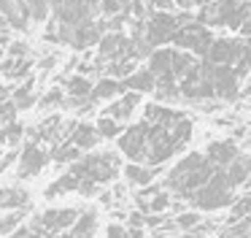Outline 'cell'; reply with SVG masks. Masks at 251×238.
Listing matches in <instances>:
<instances>
[{"label":"cell","instance_id":"cell-8","mask_svg":"<svg viewBox=\"0 0 251 238\" xmlns=\"http://www.w3.org/2000/svg\"><path fill=\"white\" fill-rule=\"evenodd\" d=\"M213 38H216L213 30L197 25V22H186V25H181L178 30H176V35L170 38V43H173V49L189 52L192 57H205V52H208Z\"/></svg>","mask_w":251,"mask_h":238},{"label":"cell","instance_id":"cell-18","mask_svg":"<svg viewBox=\"0 0 251 238\" xmlns=\"http://www.w3.org/2000/svg\"><path fill=\"white\" fill-rule=\"evenodd\" d=\"M68 230L71 233L65 238H92L95 230H98V214L95 211H84V214H78V219Z\"/></svg>","mask_w":251,"mask_h":238},{"label":"cell","instance_id":"cell-23","mask_svg":"<svg viewBox=\"0 0 251 238\" xmlns=\"http://www.w3.org/2000/svg\"><path fill=\"white\" fill-rule=\"evenodd\" d=\"M27 203V192L19 187H6L0 189V208H22Z\"/></svg>","mask_w":251,"mask_h":238},{"label":"cell","instance_id":"cell-29","mask_svg":"<svg viewBox=\"0 0 251 238\" xmlns=\"http://www.w3.org/2000/svg\"><path fill=\"white\" fill-rule=\"evenodd\" d=\"M22 216H25V211H14V214L3 216V219H0V236H8V233L17 230L19 222H22Z\"/></svg>","mask_w":251,"mask_h":238},{"label":"cell","instance_id":"cell-1","mask_svg":"<svg viewBox=\"0 0 251 238\" xmlns=\"http://www.w3.org/2000/svg\"><path fill=\"white\" fill-rule=\"evenodd\" d=\"M192 138V119L184 117L173 124H151L141 119L138 124L122 130L119 135V149L127 160L135 165L159 168L165 160L178 154Z\"/></svg>","mask_w":251,"mask_h":238},{"label":"cell","instance_id":"cell-36","mask_svg":"<svg viewBox=\"0 0 251 238\" xmlns=\"http://www.w3.org/2000/svg\"><path fill=\"white\" fill-rule=\"evenodd\" d=\"M205 236V225H197V227H192V233H184V236H178V238H202Z\"/></svg>","mask_w":251,"mask_h":238},{"label":"cell","instance_id":"cell-38","mask_svg":"<svg viewBox=\"0 0 251 238\" xmlns=\"http://www.w3.org/2000/svg\"><path fill=\"white\" fill-rule=\"evenodd\" d=\"M130 227H143V214L141 211H132L130 214Z\"/></svg>","mask_w":251,"mask_h":238},{"label":"cell","instance_id":"cell-25","mask_svg":"<svg viewBox=\"0 0 251 238\" xmlns=\"http://www.w3.org/2000/svg\"><path fill=\"white\" fill-rule=\"evenodd\" d=\"M143 208H141V214H146V211H154V214H162L165 208L170 206V192L168 189H159L157 195H154L151 200H143Z\"/></svg>","mask_w":251,"mask_h":238},{"label":"cell","instance_id":"cell-9","mask_svg":"<svg viewBox=\"0 0 251 238\" xmlns=\"http://www.w3.org/2000/svg\"><path fill=\"white\" fill-rule=\"evenodd\" d=\"M243 57H249V41H243V38H213L202 60L211 65H227V68H232Z\"/></svg>","mask_w":251,"mask_h":238},{"label":"cell","instance_id":"cell-39","mask_svg":"<svg viewBox=\"0 0 251 238\" xmlns=\"http://www.w3.org/2000/svg\"><path fill=\"white\" fill-rule=\"evenodd\" d=\"M243 135H246V124H240V127H235V130H232V135H229V138L235 141V138H243Z\"/></svg>","mask_w":251,"mask_h":238},{"label":"cell","instance_id":"cell-30","mask_svg":"<svg viewBox=\"0 0 251 238\" xmlns=\"http://www.w3.org/2000/svg\"><path fill=\"white\" fill-rule=\"evenodd\" d=\"M249 206H251L249 195H243V198H240L238 203H232V214H229V225H232V222H240V219H246V216H249Z\"/></svg>","mask_w":251,"mask_h":238},{"label":"cell","instance_id":"cell-4","mask_svg":"<svg viewBox=\"0 0 251 238\" xmlns=\"http://www.w3.org/2000/svg\"><path fill=\"white\" fill-rule=\"evenodd\" d=\"M246 19H249V3H238V0H211V3H202L195 14V22L208 30L211 27L238 30Z\"/></svg>","mask_w":251,"mask_h":238},{"label":"cell","instance_id":"cell-14","mask_svg":"<svg viewBox=\"0 0 251 238\" xmlns=\"http://www.w3.org/2000/svg\"><path fill=\"white\" fill-rule=\"evenodd\" d=\"M65 144L68 146H76L78 151H84V149H92L95 144H100V135H98V130H95V124L76 122L71 127V133H68Z\"/></svg>","mask_w":251,"mask_h":238},{"label":"cell","instance_id":"cell-10","mask_svg":"<svg viewBox=\"0 0 251 238\" xmlns=\"http://www.w3.org/2000/svg\"><path fill=\"white\" fill-rule=\"evenodd\" d=\"M76 219H78V208H46L38 216V227L44 236H57V233L68 230Z\"/></svg>","mask_w":251,"mask_h":238},{"label":"cell","instance_id":"cell-6","mask_svg":"<svg viewBox=\"0 0 251 238\" xmlns=\"http://www.w3.org/2000/svg\"><path fill=\"white\" fill-rule=\"evenodd\" d=\"M49 8L60 27H78L98 16V0H49Z\"/></svg>","mask_w":251,"mask_h":238},{"label":"cell","instance_id":"cell-42","mask_svg":"<svg viewBox=\"0 0 251 238\" xmlns=\"http://www.w3.org/2000/svg\"><path fill=\"white\" fill-rule=\"evenodd\" d=\"M0 127H3V124H0Z\"/></svg>","mask_w":251,"mask_h":238},{"label":"cell","instance_id":"cell-13","mask_svg":"<svg viewBox=\"0 0 251 238\" xmlns=\"http://www.w3.org/2000/svg\"><path fill=\"white\" fill-rule=\"evenodd\" d=\"M238 154H240V146L235 144L232 138L213 141V144H208V149H205V160L211 162L213 168H227Z\"/></svg>","mask_w":251,"mask_h":238},{"label":"cell","instance_id":"cell-27","mask_svg":"<svg viewBox=\"0 0 251 238\" xmlns=\"http://www.w3.org/2000/svg\"><path fill=\"white\" fill-rule=\"evenodd\" d=\"M62 100H65V92H62V87H51L49 92H46L44 97L38 100V108H51V106H62Z\"/></svg>","mask_w":251,"mask_h":238},{"label":"cell","instance_id":"cell-24","mask_svg":"<svg viewBox=\"0 0 251 238\" xmlns=\"http://www.w3.org/2000/svg\"><path fill=\"white\" fill-rule=\"evenodd\" d=\"M95 130H98V135L100 138H119L122 135V130H125V124L122 122H116V119H111V117H100L98 122H95Z\"/></svg>","mask_w":251,"mask_h":238},{"label":"cell","instance_id":"cell-20","mask_svg":"<svg viewBox=\"0 0 251 238\" xmlns=\"http://www.w3.org/2000/svg\"><path fill=\"white\" fill-rule=\"evenodd\" d=\"M159 168H149V165H135V162H130V165H125V176L130 184H135V187H149V184L157 178Z\"/></svg>","mask_w":251,"mask_h":238},{"label":"cell","instance_id":"cell-12","mask_svg":"<svg viewBox=\"0 0 251 238\" xmlns=\"http://www.w3.org/2000/svg\"><path fill=\"white\" fill-rule=\"evenodd\" d=\"M141 100H143V95H138V92H122L119 100L108 103V108L103 111V117H111V119H116V122L125 124L127 119H132V114H135L138 106H141Z\"/></svg>","mask_w":251,"mask_h":238},{"label":"cell","instance_id":"cell-28","mask_svg":"<svg viewBox=\"0 0 251 238\" xmlns=\"http://www.w3.org/2000/svg\"><path fill=\"white\" fill-rule=\"evenodd\" d=\"M200 214H195V211H181L178 216H176V222L173 225L178 227V230H192V227H197L200 225Z\"/></svg>","mask_w":251,"mask_h":238},{"label":"cell","instance_id":"cell-37","mask_svg":"<svg viewBox=\"0 0 251 238\" xmlns=\"http://www.w3.org/2000/svg\"><path fill=\"white\" fill-rule=\"evenodd\" d=\"M17 157H19V154H17V151H14V149H11V151H6V157L0 160V171H6V168L11 165V162L17 160Z\"/></svg>","mask_w":251,"mask_h":238},{"label":"cell","instance_id":"cell-7","mask_svg":"<svg viewBox=\"0 0 251 238\" xmlns=\"http://www.w3.org/2000/svg\"><path fill=\"white\" fill-rule=\"evenodd\" d=\"M178 27L181 25L176 19V11L173 14H168V11H149L146 22H143V41H146L149 49L168 46Z\"/></svg>","mask_w":251,"mask_h":238},{"label":"cell","instance_id":"cell-17","mask_svg":"<svg viewBox=\"0 0 251 238\" xmlns=\"http://www.w3.org/2000/svg\"><path fill=\"white\" fill-rule=\"evenodd\" d=\"M14 5L27 22H46L49 16V0H14Z\"/></svg>","mask_w":251,"mask_h":238},{"label":"cell","instance_id":"cell-11","mask_svg":"<svg viewBox=\"0 0 251 238\" xmlns=\"http://www.w3.org/2000/svg\"><path fill=\"white\" fill-rule=\"evenodd\" d=\"M46 162H49V154H46L35 141H30V144L22 146V154H19V176L22 178L38 176Z\"/></svg>","mask_w":251,"mask_h":238},{"label":"cell","instance_id":"cell-40","mask_svg":"<svg viewBox=\"0 0 251 238\" xmlns=\"http://www.w3.org/2000/svg\"><path fill=\"white\" fill-rule=\"evenodd\" d=\"M8 95H11V89H8L6 84H0V103H3V100H8Z\"/></svg>","mask_w":251,"mask_h":238},{"label":"cell","instance_id":"cell-26","mask_svg":"<svg viewBox=\"0 0 251 238\" xmlns=\"http://www.w3.org/2000/svg\"><path fill=\"white\" fill-rule=\"evenodd\" d=\"M54 160L60 162V165H65V162H78V160H81V151H78L76 146L62 144L60 149H54Z\"/></svg>","mask_w":251,"mask_h":238},{"label":"cell","instance_id":"cell-15","mask_svg":"<svg viewBox=\"0 0 251 238\" xmlns=\"http://www.w3.org/2000/svg\"><path fill=\"white\" fill-rule=\"evenodd\" d=\"M154 76L149 73L146 68H135L127 79H122V87L125 92H138V95H146V92H154Z\"/></svg>","mask_w":251,"mask_h":238},{"label":"cell","instance_id":"cell-19","mask_svg":"<svg viewBox=\"0 0 251 238\" xmlns=\"http://www.w3.org/2000/svg\"><path fill=\"white\" fill-rule=\"evenodd\" d=\"M197 62H200V60L192 57L189 52H181V49H173V46H170V70H173L176 81L184 79V76L189 73V70L195 68Z\"/></svg>","mask_w":251,"mask_h":238},{"label":"cell","instance_id":"cell-3","mask_svg":"<svg viewBox=\"0 0 251 238\" xmlns=\"http://www.w3.org/2000/svg\"><path fill=\"white\" fill-rule=\"evenodd\" d=\"M122 171V162L114 151H100V154H89V157H81L76 165L71 168L68 173H73L78 181V192L81 195H95L98 192V184H105V181H114Z\"/></svg>","mask_w":251,"mask_h":238},{"label":"cell","instance_id":"cell-31","mask_svg":"<svg viewBox=\"0 0 251 238\" xmlns=\"http://www.w3.org/2000/svg\"><path fill=\"white\" fill-rule=\"evenodd\" d=\"M27 52H30L27 41H11L6 46V57H11V60H27Z\"/></svg>","mask_w":251,"mask_h":238},{"label":"cell","instance_id":"cell-22","mask_svg":"<svg viewBox=\"0 0 251 238\" xmlns=\"http://www.w3.org/2000/svg\"><path fill=\"white\" fill-rule=\"evenodd\" d=\"M65 97H73V100H87L89 92H92V81L87 76H68L65 79V87H62Z\"/></svg>","mask_w":251,"mask_h":238},{"label":"cell","instance_id":"cell-32","mask_svg":"<svg viewBox=\"0 0 251 238\" xmlns=\"http://www.w3.org/2000/svg\"><path fill=\"white\" fill-rule=\"evenodd\" d=\"M41 236H44V233H41L38 219H35V222H30V225H25V227H17L8 238H41Z\"/></svg>","mask_w":251,"mask_h":238},{"label":"cell","instance_id":"cell-21","mask_svg":"<svg viewBox=\"0 0 251 238\" xmlns=\"http://www.w3.org/2000/svg\"><path fill=\"white\" fill-rule=\"evenodd\" d=\"M222 171H224V176H227V181L232 184V187H240V184H246V178H249V157L240 151V154L235 157L227 168H222Z\"/></svg>","mask_w":251,"mask_h":238},{"label":"cell","instance_id":"cell-2","mask_svg":"<svg viewBox=\"0 0 251 238\" xmlns=\"http://www.w3.org/2000/svg\"><path fill=\"white\" fill-rule=\"evenodd\" d=\"M213 173H216V168L205 160V154H202V151H192L184 160H178V165H173V171L168 173L162 187H168L170 192H176L178 198L189 200L202 184H208V178H211Z\"/></svg>","mask_w":251,"mask_h":238},{"label":"cell","instance_id":"cell-41","mask_svg":"<svg viewBox=\"0 0 251 238\" xmlns=\"http://www.w3.org/2000/svg\"><path fill=\"white\" fill-rule=\"evenodd\" d=\"M111 198H114V195H111V192H103V195H100V200H103V203H105V206H108V203H111Z\"/></svg>","mask_w":251,"mask_h":238},{"label":"cell","instance_id":"cell-16","mask_svg":"<svg viewBox=\"0 0 251 238\" xmlns=\"http://www.w3.org/2000/svg\"><path fill=\"white\" fill-rule=\"evenodd\" d=\"M122 92H125V87H122V81L116 79H100L98 84H92V92H89L87 100L89 103H100V100H114V97H119Z\"/></svg>","mask_w":251,"mask_h":238},{"label":"cell","instance_id":"cell-35","mask_svg":"<svg viewBox=\"0 0 251 238\" xmlns=\"http://www.w3.org/2000/svg\"><path fill=\"white\" fill-rule=\"evenodd\" d=\"M176 5H178V8H184V11H189V8H200L202 3H205V0H173Z\"/></svg>","mask_w":251,"mask_h":238},{"label":"cell","instance_id":"cell-5","mask_svg":"<svg viewBox=\"0 0 251 238\" xmlns=\"http://www.w3.org/2000/svg\"><path fill=\"white\" fill-rule=\"evenodd\" d=\"M232 200H235V187L227 181L222 168H216V173L208 178V184H202V187L192 195L189 203H195L197 208H202V211H216V208L229 206Z\"/></svg>","mask_w":251,"mask_h":238},{"label":"cell","instance_id":"cell-34","mask_svg":"<svg viewBox=\"0 0 251 238\" xmlns=\"http://www.w3.org/2000/svg\"><path fill=\"white\" fill-rule=\"evenodd\" d=\"M105 238H130V236H127V227H122L119 222H111L108 230H105Z\"/></svg>","mask_w":251,"mask_h":238},{"label":"cell","instance_id":"cell-33","mask_svg":"<svg viewBox=\"0 0 251 238\" xmlns=\"http://www.w3.org/2000/svg\"><path fill=\"white\" fill-rule=\"evenodd\" d=\"M141 3L146 5V11H168V14H173V11H176L173 0H141Z\"/></svg>","mask_w":251,"mask_h":238}]
</instances>
